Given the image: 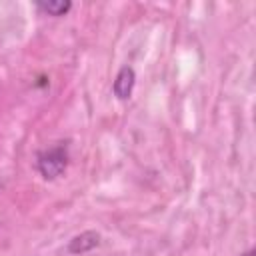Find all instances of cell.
Here are the masks:
<instances>
[{
    "mask_svg": "<svg viewBox=\"0 0 256 256\" xmlns=\"http://www.w3.org/2000/svg\"><path fill=\"white\" fill-rule=\"evenodd\" d=\"M242 256H254V250H248L246 254H242Z\"/></svg>",
    "mask_w": 256,
    "mask_h": 256,
    "instance_id": "obj_5",
    "label": "cell"
},
{
    "mask_svg": "<svg viewBox=\"0 0 256 256\" xmlns=\"http://www.w3.org/2000/svg\"><path fill=\"white\" fill-rule=\"evenodd\" d=\"M100 244V236L98 232H92V230H86L78 236H74L68 244V252L70 254H84V252H90L92 248H96Z\"/></svg>",
    "mask_w": 256,
    "mask_h": 256,
    "instance_id": "obj_3",
    "label": "cell"
},
{
    "mask_svg": "<svg viewBox=\"0 0 256 256\" xmlns=\"http://www.w3.org/2000/svg\"><path fill=\"white\" fill-rule=\"evenodd\" d=\"M134 84H136V74L130 66H122L112 82V92L118 100H128L132 96V90H134Z\"/></svg>",
    "mask_w": 256,
    "mask_h": 256,
    "instance_id": "obj_2",
    "label": "cell"
},
{
    "mask_svg": "<svg viewBox=\"0 0 256 256\" xmlns=\"http://www.w3.org/2000/svg\"><path fill=\"white\" fill-rule=\"evenodd\" d=\"M36 8L46 12L48 16H64L72 8V4L70 2H62V0L60 2H40V4H36Z\"/></svg>",
    "mask_w": 256,
    "mask_h": 256,
    "instance_id": "obj_4",
    "label": "cell"
},
{
    "mask_svg": "<svg viewBox=\"0 0 256 256\" xmlns=\"http://www.w3.org/2000/svg\"><path fill=\"white\" fill-rule=\"evenodd\" d=\"M68 164V146L64 142H58L52 148H46L38 154V170L44 178H58Z\"/></svg>",
    "mask_w": 256,
    "mask_h": 256,
    "instance_id": "obj_1",
    "label": "cell"
}]
</instances>
